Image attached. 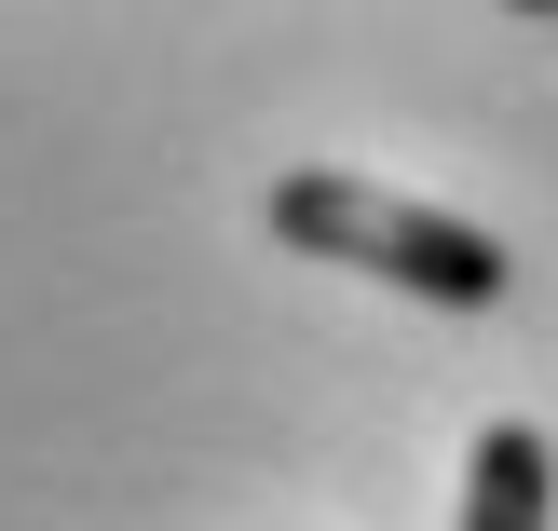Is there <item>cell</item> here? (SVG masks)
<instances>
[{"instance_id":"6da1fadb","label":"cell","mask_w":558,"mask_h":531,"mask_svg":"<svg viewBox=\"0 0 558 531\" xmlns=\"http://www.w3.org/2000/svg\"><path fill=\"white\" fill-rule=\"evenodd\" d=\"M259 218H272V245H300V260H341V273H368V287H409V300H436V314H490V300L518 287V260L477 232V218L409 205V191H381V178H341V164H300V178H272V191H259Z\"/></svg>"},{"instance_id":"3957f363","label":"cell","mask_w":558,"mask_h":531,"mask_svg":"<svg viewBox=\"0 0 558 531\" xmlns=\"http://www.w3.org/2000/svg\"><path fill=\"white\" fill-rule=\"evenodd\" d=\"M505 14H558V0H505Z\"/></svg>"},{"instance_id":"7a4b0ae2","label":"cell","mask_w":558,"mask_h":531,"mask_svg":"<svg viewBox=\"0 0 558 531\" xmlns=\"http://www.w3.org/2000/svg\"><path fill=\"white\" fill-rule=\"evenodd\" d=\"M463 531H558V450L545 423H490L463 450Z\"/></svg>"}]
</instances>
